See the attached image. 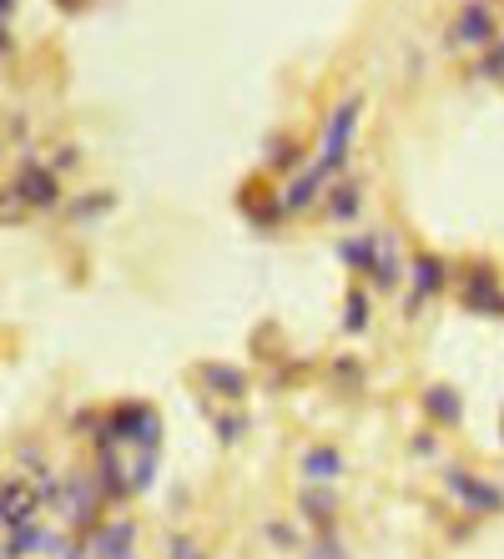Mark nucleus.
<instances>
[{"mask_svg": "<svg viewBox=\"0 0 504 559\" xmlns=\"http://www.w3.org/2000/svg\"><path fill=\"white\" fill-rule=\"evenodd\" d=\"M358 111H363V101L358 96H348L333 116H328V126H323V147H318V177L328 182V177H338L343 172V162H348V147H353V131H358Z\"/></svg>", "mask_w": 504, "mask_h": 559, "instance_id": "1", "label": "nucleus"}, {"mask_svg": "<svg viewBox=\"0 0 504 559\" xmlns=\"http://www.w3.org/2000/svg\"><path fill=\"white\" fill-rule=\"evenodd\" d=\"M444 484H449V494H454L469 514H499V509H504V494H499L494 484H484L479 474H469V469H449Z\"/></svg>", "mask_w": 504, "mask_h": 559, "instance_id": "2", "label": "nucleus"}, {"mask_svg": "<svg viewBox=\"0 0 504 559\" xmlns=\"http://www.w3.org/2000/svg\"><path fill=\"white\" fill-rule=\"evenodd\" d=\"M409 277H414V293H409V313H419L429 298H439L444 288H449V262L439 257V252H419L414 257V267H409Z\"/></svg>", "mask_w": 504, "mask_h": 559, "instance_id": "3", "label": "nucleus"}, {"mask_svg": "<svg viewBox=\"0 0 504 559\" xmlns=\"http://www.w3.org/2000/svg\"><path fill=\"white\" fill-rule=\"evenodd\" d=\"M449 41L454 46H494L499 31H494V16L484 6H464L454 21H449Z\"/></svg>", "mask_w": 504, "mask_h": 559, "instance_id": "4", "label": "nucleus"}, {"mask_svg": "<svg viewBox=\"0 0 504 559\" xmlns=\"http://www.w3.org/2000/svg\"><path fill=\"white\" fill-rule=\"evenodd\" d=\"M16 197H26L31 207H56V197H61V182H56V172H51V167H36V162H26V167L16 172Z\"/></svg>", "mask_w": 504, "mask_h": 559, "instance_id": "5", "label": "nucleus"}, {"mask_svg": "<svg viewBox=\"0 0 504 559\" xmlns=\"http://www.w3.org/2000/svg\"><path fill=\"white\" fill-rule=\"evenodd\" d=\"M36 519V489L26 479H11L6 489H0V524L6 529H21Z\"/></svg>", "mask_w": 504, "mask_h": 559, "instance_id": "6", "label": "nucleus"}, {"mask_svg": "<svg viewBox=\"0 0 504 559\" xmlns=\"http://www.w3.org/2000/svg\"><path fill=\"white\" fill-rule=\"evenodd\" d=\"M338 474H343V454H338L333 444L303 449V479H308V484H333Z\"/></svg>", "mask_w": 504, "mask_h": 559, "instance_id": "7", "label": "nucleus"}, {"mask_svg": "<svg viewBox=\"0 0 504 559\" xmlns=\"http://www.w3.org/2000/svg\"><path fill=\"white\" fill-rule=\"evenodd\" d=\"M298 509L308 514V524L328 529V524L338 519V494H333V484H308V489L298 494Z\"/></svg>", "mask_w": 504, "mask_h": 559, "instance_id": "8", "label": "nucleus"}, {"mask_svg": "<svg viewBox=\"0 0 504 559\" xmlns=\"http://www.w3.org/2000/svg\"><path fill=\"white\" fill-rule=\"evenodd\" d=\"M323 197H328L323 212H328L333 222H353V217L363 212V187H358V182H338V187H328Z\"/></svg>", "mask_w": 504, "mask_h": 559, "instance_id": "9", "label": "nucleus"}, {"mask_svg": "<svg viewBox=\"0 0 504 559\" xmlns=\"http://www.w3.org/2000/svg\"><path fill=\"white\" fill-rule=\"evenodd\" d=\"M132 539H137V524H111L96 534V559H132Z\"/></svg>", "mask_w": 504, "mask_h": 559, "instance_id": "10", "label": "nucleus"}, {"mask_svg": "<svg viewBox=\"0 0 504 559\" xmlns=\"http://www.w3.org/2000/svg\"><path fill=\"white\" fill-rule=\"evenodd\" d=\"M202 378H207V383H212V393H222V398H242V393H247V378H242L237 368H227V363L202 368Z\"/></svg>", "mask_w": 504, "mask_h": 559, "instance_id": "11", "label": "nucleus"}, {"mask_svg": "<svg viewBox=\"0 0 504 559\" xmlns=\"http://www.w3.org/2000/svg\"><path fill=\"white\" fill-rule=\"evenodd\" d=\"M424 408L439 418V424H459V413H464L454 388H429V393H424Z\"/></svg>", "mask_w": 504, "mask_h": 559, "instance_id": "12", "label": "nucleus"}, {"mask_svg": "<svg viewBox=\"0 0 504 559\" xmlns=\"http://www.w3.org/2000/svg\"><path fill=\"white\" fill-rule=\"evenodd\" d=\"M268 167H273V172H298V167H303V147H298V142H273Z\"/></svg>", "mask_w": 504, "mask_h": 559, "instance_id": "13", "label": "nucleus"}, {"mask_svg": "<svg viewBox=\"0 0 504 559\" xmlns=\"http://www.w3.org/2000/svg\"><path fill=\"white\" fill-rule=\"evenodd\" d=\"M343 313H348V318H343V328H348V333H363V328H368V293H363V288H353Z\"/></svg>", "mask_w": 504, "mask_h": 559, "instance_id": "14", "label": "nucleus"}, {"mask_svg": "<svg viewBox=\"0 0 504 559\" xmlns=\"http://www.w3.org/2000/svg\"><path fill=\"white\" fill-rule=\"evenodd\" d=\"M217 418V429H222V444H237L247 434V418L242 413H212Z\"/></svg>", "mask_w": 504, "mask_h": 559, "instance_id": "15", "label": "nucleus"}, {"mask_svg": "<svg viewBox=\"0 0 504 559\" xmlns=\"http://www.w3.org/2000/svg\"><path fill=\"white\" fill-rule=\"evenodd\" d=\"M167 559H202V544L187 539V534H172L167 539Z\"/></svg>", "mask_w": 504, "mask_h": 559, "instance_id": "16", "label": "nucleus"}, {"mask_svg": "<svg viewBox=\"0 0 504 559\" xmlns=\"http://www.w3.org/2000/svg\"><path fill=\"white\" fill-rule=\"evenodd\" d=\"M479 76H489V81H504V41H494V51L484 56V66H479Z\"/></svg>", "mask_w": 504, "mask_h": 559, "instance_id": "17", "label": "nucleus"}, {"mask_svg": "<svg viewBox=\"0 0 504 559\" xmlns=\"http://www.w3.org/2000/svg\"><path fill=\"white\" fill-rule=\"evenodd\" d=\"M303 559H348V554H343V544H338V539H328V534H323V539H318Z\"/></svg>", "mask_w": 504, "mask_h": 559, "instance_id": "18", "label": "nucleus"}, {"mask_svg": "<svg viewBox=\"0 0 504 559\" xmlns=\"http://www.w3.org/2000/svg\"><path fill=\"white\" fill-rule=\"evenodd\" d=\"M268 539H273L278 549H298V534H293V529H283V524H268Z\"/></svg>", "mask_w": 504, "mask_h": 559, "instance_id": "19", "label": "nucleus"}, {"mask_svg": "<svg viewBox=\"0 0 504 559\" xmlns=\"http://www.w3.org/2000/svg\"><path fill=\"white\" fill-rule=\"evenodd\" d=\"M11 6H16V0H0V21H6V16H11Z\"/></svg>", "mask_w": 504, "mask_h": 559, "instance_id": "20", "label": "nucleus"}]
</instances>
